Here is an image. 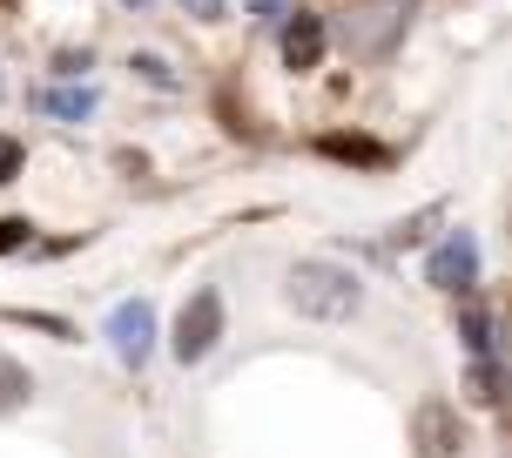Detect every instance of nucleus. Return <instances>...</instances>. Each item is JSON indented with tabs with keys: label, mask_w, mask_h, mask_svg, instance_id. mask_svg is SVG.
<instances>
[{
	"label": "nucleus",
	"mask_w": 512,
	"mask_h": 458,
	"mask_svg": "<svg viewBox=\"0 0 512 458\" xmlns=\"http://www.w3.org/2000/svg\"><path fill=\"white\" fill-rule=\"evenodd\" d=\"M41 115H54V122H88L95 115V88H48L41 95Z\"/></svg>",
	"instance_id": "1a4fd4ad"
},
{
	"label": "nucleus",
	"mask_w": 512,
	"mask_h": 458,
	"mask_svg": "<svg viewBox=\"0 0 512 458\" xmlns=\"http://www.w3.org/2000/svg\"><path fill=\"white\" fill-rule=\"evenodd\" d=\"M182 7H189L196 21H223V0H182Z\"/></svg>",
	"instance_id": "2eb2a0df"
},
{
	"label": "nucleus",
	"mask_w": 512,
	"mask_h": 458,
	"mask_svg": "<svg viewBox=\"0 0 512 458\" xmlns=\"http://www.w3.org/2000/svg\"><path fill=\"white\" fill-rule=\"evenodd\" d=\"M21 243H27V223H21V216H0V256L21 250Z\"/></svg>",
	"instance_id": "ddd939ff"
},
{
	"label": "nucleus",
	"mask_w": 512,
	"mask_h": 458,
	"mask_svg": "<svg viewBox=\"0 0 512 458\" xmlns=\"http://www.w3.org/2000/svg\"><path fill=\"white\" fill-rule=\"evenodd\" d=\"M411 445H418V458H459L465 452V418H459V405L425 398V405H418V418H411Z\"/></svg>",
	"instance_id": "20e7f679"
},
{
	"label": "nucleus",
	"mask_w": 512,
	"mask_h": 458,
	"mask_svg": "<svg viewBox=\"0 0 512 458\" xmlns=\"http://www.w3.org/2000/svg\"><path fill=\"white\" fill-rule=\"evenodd\" d=\"M108 344H115V357H122L128 371H142L149 351H155V310L142 304V297L115 304V317H108Z\"/></svg>",
	"instance_id": "39448f33"
},
{
	"label": "nucleus",
	"mask_w": 512,
	"mask_h": 458,
	"mask_svg": "<svg viewBox=\"0 0 512 458\" xmlns=\"http://www.w3.org/2000/svg\"><path fill=\"white\" fill-rule=\"evenodd\" d=\"M7 317H14V324H34V331H48V337H61V344H68V324H61V317H41V310H7Z\"/></svg>",
	"instance_id": "9b49d317"
},
{
	"label": "nucleus",
	"mask_w": 512,
	"mask_h": 458,
	"mask_svg": "<svg viewBox=\"0 0 512 458\" xmlns=\"http://www.w3.org/2000/svg\"><path fill=\"white\" fill-rule=\"evenodd\" d=\"M122 7H155V0H122Z\"/></svg>",
	"instance_id": "dca6fc26"
},
{
	"label": "nucleus",
	"mask_w": 512,
	"mask_h": 458,
	"mask_svg": "<svg viewBox=\"0 0 512 458\" xmlns=\"http://www.w3.org/2000/svg\"><path fill=\"white\" fill-rule=\"evenodd\" d=\"M216 337H223V297H216V290H196V297L182 304V317H176L169 351H176L182 364H203V357L216 351Z\"/></svg>",
	"instance_id": "7ed1b4c3"
},
{
	"label": "nucleus",
	"mask_w": 512,
	"mask_h": 458,
	"mask_svg": "<svg viewBox=\"0 0 512 458\" xmlns=\"http://www.w3.org/2000/svg\"><path fill=\"white\" fill-rule=\"evenodd\" d=\"M135 68H142V81H155V88H176V75H169L162 54H135Z\"/></svg>",
	"instance_id": "f8f14e48"
},
{
	"label": "nucleus",
	"mask_w": 512,
	"mask_h": 458,
	"mask_svg": "<svg viewBox=\"0 0 512 458\" xmlns=\"http://www.w3.org/2000/svg\"><path fill=\"white\" fill-rule=\"evenodd\" d=\"M425 277L438 283V290H452V297H465L472 283H479V243L465 236V229H452L445 243L432 250V263H425Z\"/></svg>",
	"instance_id": "423d86ee"
},
{
	"label": "nucleus",
	"mask_w": 512,
	"mask_h": 458,
	"mask_svg": "<svg viewBox=\"0 0 512 458\" xmlns=\"http://www.w3.org/2000/svg\"><path fill=\"white\" fill-rule=\"evenodd\" d=\"M27 398H34V371H27L21 357L0 351V411H21Z\"/></svg>",
	"instance_id": "9d476101"
},
{
	"label": "nucleus",
	"mask_w": 512,
	"mask_h": 458,
	"mask_svg": "<svg viewBox=\"0 0 512 458\" xmlns=\"http://www.w3.org/2000/svg\"><path fill=\"white\" fill-rule=\"evenodd\" d=\"M21 176V149H14V142H0V182H14Z\"/></svg>",
	"instance_id": "4468645a"
},
{
	"label": "nucleus",
	"mask_w": 512,
	"mask_h": 458,
	"mask_svg": "<svg viewBox=\"0 0 512 458\" xmlns=\"http://www.w3.org/2000/svg\"><path fill=\"white\" fill-rule=\"evenodd\" d=\"M324 41H331V34H324V14H310V7H297V14L283 21V61H290L297 75H310V68L324 61Z\"/></svg>",
	"instance_id": "0eeeda50"
},
{
	"label": "nucleus",
	"mask_w": 512,
	"mask_h": 458,
	"mask_svg": "<svg viewBox=\"0 0 512 458\" xmlns=\"http://www.w3.org/2000/svg\"><path fill=\"white\" fill-rule=\"evenodd\" d=\"M283 297L297 317H317V324H344V317H358L364 304V283L344 270V263H324V256H304V263H290V277H283Z\"/></svg>",
	"instance_id": "f257e3e1"
},
{
	"label": "nucleus",
	"mask_w": 512,
	"mask_h": 458,
	"mask_svg": "<svg viewBox=\"0 0 512 458\" xmlns=\"http://www.w3.org/2000/svg\"><path fill=\"white\" fill-rule=\"evenodd\" d=\"M405 27H411V0H344L337 34H344V48L358 61H384L405 41Z\"/></svg>",
	"instance_id": "f03ea898"
},
{
	"label": "nucleus",
	"mask_w": 512,
	"mask_h": 458,
	"mask_svg": "<svg viewBox=\"0 0 512 458\" xmlns=\"http://www.w3.org/2000/svg\"><path fill=\"white\" fill-rule=\"evenodd\" d=\"M317 149L331 155V162H351V169H384V162H391V149L371 142V135H324Z\"/></svg>",
	"instance_id": "6e6552de"
}]
</instances>
